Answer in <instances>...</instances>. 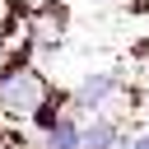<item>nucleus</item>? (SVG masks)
Returning <instances> with one entry per match:
<instances>
[{"label": "nucleus", "mask_w": 149, "mask_h": 149, "mask_svg": "<svg viewBox=\"0 0 149 149\" xmlns=\"http://www.w3.org/2000/svg\"><path fill=\"white\" fill-rule=\"evenodd\" d=\"M47 93H51V84L42 79V70H33L23 61H14L0 74V112L5 116H33L47 102Z\"/></svg>", "instance_id": "obj_1"}, {"label": "nucleus", "mask_w": 149, "mask_h": 149, "mask_svg": "<svg viewBox=\"0 0 149 149\" xmlns=\"http://www.w3.org/2000/svg\"><path fill=\"white\" fill-rule=\"evenodd\" d=\"M112 93H121V79L112 74V70H98V74H84L79 79V88H74V107H102Z\"/></svg>", "instance_id": "obj_2"}, {"label": "nucleus", "mask_w": 149, "mask_h": 149, "mask_svg": "<svg viewBox=\"0 0 149 149\" xmlns=\"http://www.w3.org/2000/svg\"><path fill=\"white\" fill-rule=\"evenodd\" d=\"M121 144V121L116 116H93L79 126V149H116Z\"/></svg>", "instance_id": "obj_3"}, {"label": "nucleus", "mask_w": 149, "mask_h": 149, "mask_svg": "<svg viewBox=\"0 0 149 149\" xmlns=\"http://www.w3.org/2000/svg\"><path fill=\"white\" fill-rule=\"evenodd\" d=\"M47 149H79V116H61L47 130Z\"/></svg>", "instance_id": "obj_4"}, {"label": "nucleus", "mask_w": 149, "mask_h": 149, "mask_svg": "<svg viewBox=\"0 0 149 149\" xmlns=\"http://www.w3.org/2000/svg\"><path fill=\"white\" fill-rule=\"evenodd\" d=\"M116 149H149V135H135V140H130V135H121V144H116Z\"/></svg>", "instance_id": "obj_5"}]
</instances>
